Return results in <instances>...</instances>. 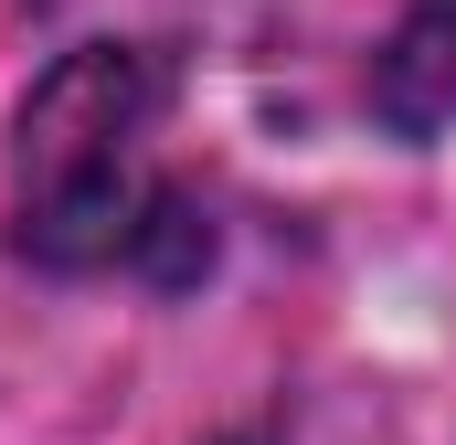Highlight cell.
Wrapping results in <instances>:
<instances>
[{
    "label": "cell",
    "instance_id": "6da1fadb",
    "mask_svg": "<svg viewBox=\"0 0 456 445\" xmlns=\"http://www.w3.org/2000/svg\"><path fill=\"white\" fill-rule=\"evenodd\" d=\"M170 107V64L138 43L64 53L21 107V255L107 265L149 222V138Z\"/></svg>",
    "mask_w": 456,
    "mask_h": 445
},
{
    "label": "cell",
    "instance_id": "7a4b0ae2",
    "mask_svg": "<svg viewBox=\"0 0 456 445\" xmlns=\"http://www.w3.org/2000/svg\"><path fill=\"white\" fill-rule=\"evenodd\" d=\"M382 107H393V127H446L456 117V11L414 21L382 53Z\"/></svg>",
    "mask_w": 456,
    "mask_h": 445
}]
</instances>
